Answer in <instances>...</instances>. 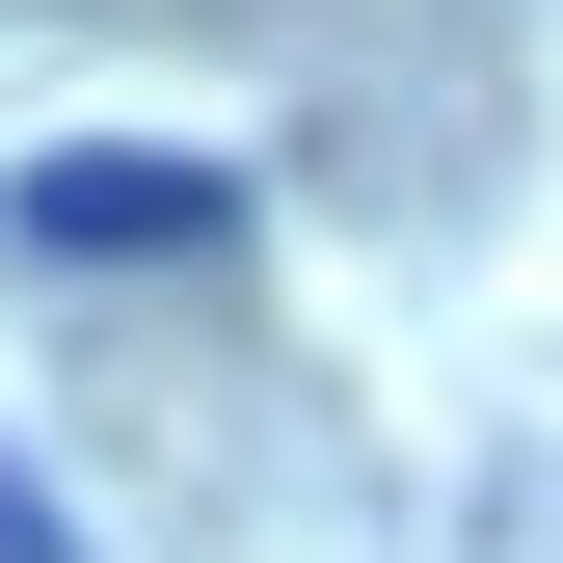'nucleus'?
<instances>
[{
  "label": "nucleus",
  "instance_id": "obj_1",
  "mask_svg": "<svg viewBox=\"0 0 563 563\" xmlns=\"http://www.w3.org/2000/svg\"><path fill=\"white\" fill-rule=\"evenodd\" d=\"M0 242L27 268H216L242 242V162H188V134H54V162L0 188Z\"/></svg>",
  "mask_w": 563,
  "mask_h": 563
},
{
  "label": "nucleus",
  "instance_id": "obj_2",
  "mask_svg": "<svg viewBox=\"0 0 563 563\" xmlns=\"http://www.w3.org/2000/svg\"><path fill=\"white\" fill-rule=\"evenodd\" d=\"M0 563H81V537H54V483H27V456H0Z\"/></svg>",
  "mask_w": 563,
  "mask_h": 563
}]
</instances>
